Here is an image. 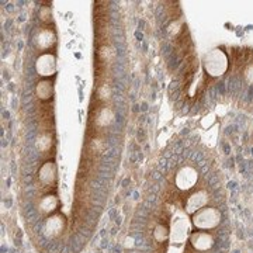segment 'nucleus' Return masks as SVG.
Listing matches in <instances>:
<instances>
[{
  "label": "nucleus",
  "mask_w": 253,
  "mask_h": 253,
  "mask_svg": "<svg viewBox=\"0 0 253 253\" xmlns=\"http://www.w3.org/2000/svg\"><path fill=\"white\" fill-rule=\"evenodd\" d=\"M36 69L37 73L40 76H44V78H48V76H52L55 75V71H56V62H55V56L51 54H42L36 62Z\"/></svg>",
  "instance_id": "nucleus-5"
},
{
  "label": "nucleus",
  "mask_w": 253,
  "mask_h": 253,
  "mask_svg": "<svg viewBox=\"0 0 253 253\" xmlns=\"http://www.w3.org/2000/svg\"><path fill=\"white\" fill-rule=\"evenodd\" d=\"M170 235V231H168V228L163 225H158L156 226V229L154 231V236L155 239L158 241V242H163L165 239H168Z\"/></svg>",
  "instance_id": "nucleus-15"
},
{
  "label": "nucleus",
  "mask_w": 253,
  "mask_h": 253,
  "mask_svg": "<svg viewBox=\"0 0 253 253\" xmlns=\"http://www.w3.org/2000/svg\"><path fill=\"white\" fill-rule=\"evenodd\" d=\"M58 208V199L55 196H45L40 203V211L44 214H52Z\"/></svg>",
  "instance_id": "nucleus-11"
},
{
  "label": "nucleus",
  "mask_w": 253,
  "mask_h": 253,
  "mask_svg": "<svg viewBox=\"0 0 253 253\" xmlns=\"http://www.w3.org/2000/svg\"><path fill=\"white\" fill-rule=\"evenodd\" d=\"M63 226H65V218L61 214H55L51 215L49 218H46V221L44 222V235L45 238H55L62 232Z\"/></svg>",
  "instance_id": "nucleus-6"
},
{
  "label": "nucleus",
  "mask_w": 253,
  "mask_h": 253,
  "mask_svg": "<svg viewBox=\"0 0 253 253\" xmlns=\"http://www.w3.org/2000/svg\"><path fill=\"white\" fill-rule=\"evenodd\" d=\"M169 253H181V249H176V248H174V249H170V251H169Z\"/></svg>",
  "instance_id": "nucleus-17"
},
{
  "label": "nucleus",
  "mask_w": 253,
  "mask_h": 253,
  "mask_svg": "<svg viewBox=\"0 0 253 253\" xmlns=\"http://www.w3.org/2000/svg\"><path fill=\"white\" fill-rule=\"evenodd\" d=\"M51 144H52L51 136L41 135L38 138V142H37V149H38L40 152H45V151H48V149L51 148Z\"/></svg>",
  "instance_id": "nucleus-14"
},
{
  "label": "nucleus",
  "mask_w": 253,
  "mask_h": 253,
  "mask_svg": "<svg viewBox=\"0 0 253 253\" xmlns=\"http://www.w3.org/2000/svg\"><path fill=\"white\" fill-rule=\"evenodd\" d=\"M245 81L253 84V65H249L245 71Z\"/></svg>",
  "instance_id": "nucleus-16"
},
{
  "label": "nucleus",
  "mask_w": 253,
  "mask_h": 253,
  "mask_svg": "<svg viewBox=\"0 0 253 253\" xmlns=\"http://www.w3.org/2000/svg\"><path fill=\"white\" fill-rule=\"evenodd\" d=\"M56 174V170H55V165L54 162H45L42 166H41V169H40V172H38V177H40V181L44 184V186H49L51 183H54L55 181V176Z\"/></svg>",
  "instance_id": "nucleus-10"
},
{
  "label": "nucleus",
  "mask_w": 253,
  "mask_h": 253,
  "mask_svg": "<svg viewBox=\"0 0 253 253\" xmlns=\"http://www.w3.org/2000/svg\"><path fill=\"white\" fill-rule=\"evenodd\" d=\"M204 68L210 76H221L228 68V58L221 49H212L204 56Z\"/></svg>",
  "instance_id": "nucleus-2"
},
{
  "label": "nucleus",
  "mask_w": 253,
  "mask_h": 253,
  "mask_svg": "<svg viewBox=\"0 0 253 253\" xmlns=\"http://www.w3.org/2000/svg\"><path fill=\"white\" fill-rule=\"evenodd\" d=\"M199 179V173L191 166H184L177 172L176 176V186L180 190H190Z\"/></svg>",
  "instance_id": "nucleus-4"
},
{
  "label": "nucleus",
  "mask_w": 253,
  "mask_h": 253,
  "mask_svg": "<svg viewBox=\"0 0 253 253\" xmlns=\"http://www.w3.org/2000/svg\"><path fill=\"white\" fill-rule=\"evenodd\" d=\"M36 90L40 100L51 99V96H52V83L49 81L38 82Z\"/></svg>",
  "instance_id": "nucleus-12"
},
{
  "label": "nucleus",
  "mask_w": 253,
  "mask_h": 253,
  "mask_svg": "<svg viewBox=\"0 0 253 253\" xmlns=\"http://www.w3.org/2000/svg\"><path fill=\"white\" fill-rule=\"evenodd\" d=\"M193 225L197 229H214L219 225L221 221V212L217 208L206 207L193 214Z\"/></svg>",
  "instance_id": "nucleus-1"
},
{
  "label": "nucleus",
  "mask_w": 253,
  "mask_h": 253,
  "mask_svg": "<svg viewBox=\"0 0 253 253\" xmlns=\"http://www.w3.org/2000/svg\"><path fill=\"white\" fill-rule=\"evenodd\" d=\"M113 118L114 117H113V113H111V110L103 109L99 113L96 123H97V126H110L111 123H113Z\"/></svg>",
  "instance_id": "nucleus-13"
},
{
  "label": "nucleus",
  "mask_w": 253,
  "mask_h": 253,
  "mask_svg": "<svg viewBox=\"0 0 253 253\" xmlns=\"http://www.w3.org/2000/svg\"><path fill=\"white\" fill-rule=\"evenodd\" d=\"M208 203V193L206 190H199L197 193H194L193 196H190L187 203H186V212L189 214H194L200 211L201 208L206 207Z\"/></svg>",
  "instance_id": "nucleus-7"
},
{
  "label": "nucleus",
  "mask_w": 253,
  "mask_h": 253,
  "mask_svg": "<svg viewBox=\"0 0 253 253\" xmlns=\"http://www.w3.org/2000/svg\"><path fill=\"white\" fill-rule=\"evenodd\" d=\"M190 242L194 249L200 252H206L214 246V238L207 232H194L190 236Z\"/></svg>",
  "instance_id": "nucleus-9"
},
{
  "label": "nucleus",
  "mask_w": 253,
  "mask_h": 253,
  "mask_svg": "<svg viewBox=\"0 0 253 253\" xmlns=\"http://www.w3.org/2000/svg\"><path fill=\"white\" fill-rule=\"evenodd\" d=\"M55 33L51 30V28H42L37 33L36 38H34V42H36V46L41 51H46L49 49L51 46L55 45Z\"/></svg>",
  "instance_id": "nucleus-8"
},
{
  "label": "nucleus",
  "mask_w": 253,
  "mask_h": 253,
  "mask_svg": "<svg viewBox=\"0 0 253 253\" xmlns=\"http://www.w3.org/2000/svg\"><path fill=\"white\" fill-rule=\"evenodd\" d=\"M190 231H191V226H190L187 217L183 215L181 212L174 215L172 219V226H170V235H169L172 245H180L186 242Z\"/></svg>",
  "instance_id": "nucleus-3"
}]
</instances>
